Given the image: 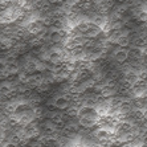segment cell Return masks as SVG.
Returning <instances> with one entry per match:
<instances>
[{
	"label": "cell",
	"mask_w": 147,
	"mask_h": 147,
	"mask_svg": "<svg viewBox=\"0 0 147 147\" xmlns=\"http://www.w3.org/2000/svg\"><path fill=\"white\" fill-rule=\"evenodd\" d=\"M11 118L19 122L20 125L34 122L38 118V110L32 101H19L15 102L9 109Z\"/></svg>",
	"instance_id": "6da1fadb"
},
{
	"label": "cell",
	"mask_w": 147,
	"mask_h": 147,
	"mask_svg": "<svg viewBox=\"0 0 147 147\" xmlns=\"http://www.w3.org/2000/svg\"><path fill=\"white\" fill-rule=\"evenodd\" d=\"M24 0H0V24L20 20L24 15Z\"/></svg>",
	"instance_id": "7a4b0ae2"
},
{
	"label": "cell",
	"mask_w": 147,
	"mask_h": 147,
	"mask_svg": "<svg viewBox=\"0 0 147 147\" xmlns=\"http://www.w3.org/2000/svg\"><path fill=\"white\" fill-rule=\"evenodd\" d=\"M99 113L97 111V109L94 106L90 105H81L78 106L77 110V119H78V125L85 129L96 126L97 122L99 119Z\"/></svg>",
	"instance_id": "3957f363"
},
{
	"label": "cell",
	"mask_w": 147,
	"mask_h": 147,
	"mask_svg": "<svg viewBox=\"0 0 147 147\" xmlns=\"http://www.w3.org/2000/svg\"><path fill=\"white\" fill-rule=\"evenodd\" d=\"M53 106L57 110H68L69 107L72 106V98L66 94H60L53 99Z\"/></svg>",
	"instance_id": "277c9868"
},
{
	"label": "cell",
	"mask_w": 147,
	"mask_h": 147,
	"mask_svg": "<svg viewBox=\"0 0 147 147\" xmlns=\"http://www.w3.org/2000/svg\"><path fill=\"white\" fill-rule=\"evenodd\" d=\"M99 94L102 98H111V97L117 96V88L114 84H103L99 88Z\"/></svg>",
	"instance_id": "5b68a950"
},
{
	"label": "cell",
	"mask_w": 147,
	"mask_h": 147,
	"mask_svg": "<svg viewBox=\"0 0 147 147\" xmlns=\"http://www.w3.org/2000/svg\"><path fill=\"white\" fill-rule=\"evenodd\" d=\"M113 57L117 62H119V64H123V62H126L129 60V48H118L115 52L113 53Z\"/></svg>",
	"instance_id": "8992f818"
},
{
	"label": "cell",
	"mask_w": 147,
	"mask_h": 147,
	"mask_svg": "<svg viewBox=\"0 0 147 147\" xmlns=\"http://www.w3.org/2000/svg\"><path fill=\"white\" fill-rule=\"evenodd\" d=\"M5 77H8L7 72H5V61L0 60V80L5 78Z\"/></svg>",
	"instance_id": "52a82bcc"
}]
</instances>
